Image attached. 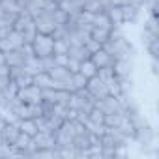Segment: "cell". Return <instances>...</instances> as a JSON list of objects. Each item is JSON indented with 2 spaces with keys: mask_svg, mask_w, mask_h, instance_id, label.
<instances>
[{
  "mask_svg": "<svg viewBox=\"0 0 159 159\" xmlns=\"http://www.w3.org/2000/svg\"><path fill=\"white\" fill-rule=\"evenodd\" d=\"M0 64H6V54L0 51Z\"/></svg>",
  "mask_w": 159,
  "mask_h": 159,
  "instance_id": "obj_33",
  "label": "cell"
},
{
  "mask_svg": "<svg viewBox=\"0 0 159 159\" xmlns=\"http://www.w3.org/2000/svg\"><path fill=\"white\" fill-rule=\"evenodd\" d=\"M79 73H83L86 79H92V77L98 75V67L94 66V62L90 58H86V60L81 62V66H79Z\"/></svg>",
  "mask_w": 159,
  "mask_h": 159,
  "instance_id": "obj_16",
  "label": "cell"
},
{
  "mask_svg": "<svg viewBox=\"0 0 159 159\" xmlns=\"http://www.w3.org/2000/svg\"><path fill=\"white\" fill-rule=\"evenodd\" d=\"M2 131V137L8 144H13L17 140V137L21 135V129H19V122L17 124H4V127L0 129Z\"/></svg>",
  "mask_w": 159,
  "mask_h": 159,
  "instance_id": "obj_11",
  "label": "cell"
},
{
  "mask_svg": "<svg viewBox=\"0 0 159 159\" xmlns=\"http://www.w3.org/2000/svg\"><path fill=\"white\" fill-rule=\"evenodd\" d=\"M19 129L23 133H26L28 137H34L38 133V125H36L34 118H23V120H19Z\"/></svg>",
  "mask_w": 159,
  "mask_h": 159,
  "instance_id": "obj_17",
  "label": "cell"
},
{
  "mask_svg": "<svg viewBox=\"0 0 159 159\" xmlns=\"http://www.w3.org/2000/svg\"><path fill=\"white\" fill-rule=\"evenodd\" d=\"M30 45H32V49H34V54H36V56H39V58H43V56L52 54L54 38H52L51 34H41V32H38Z\"/></svg>",
  "mask_w": 159,
  "mask_h": 159,
  "instance_id": "obj_1",
  "label": "cell"
},
{
  "mask_svg": "<svg viewBox=\"0 0 159 159\" xmlns=\"http://www.w3.org/2000/svg\"><path fill=\"white\" fill-rule=\"evenodd\" d=\"M90 60L94 62V66L99 69V67H107V66H112V62H114V58L107 52V51H103V49H99V51H96L94 54H90Z\"/></svg>",
  "mask_w": 159,
  "mask_h": 159,
  "instance_id": "obj_10",
  "label": "cell"
},
{
  "mask_svg": "<svg viewBox=\"0 0 159 159\" xmlns=\"http://www.w3.org/2000/svg\"><path fill=\"white\" fill-rule=\"evenodd\" d=\"M13 30V21L10 19H0V39H4Z\"/></svg>",
  "mask_w": 159,
  "mask_h": 159,
  "instance_id": "obj_23",
  "label": "cell"
},
{
  "mask_svg": "<svg viewBox=\"0 0 159 159\" xmlns=\"http://www.w3.org/2000/svg\"><path fill=\"white\" fill-rule=\"evenodd\" d=\"M112 71L116 77H131L133 75V58H116L112 62Z\"/></svg>",
  "mask_w": 159,
  "mask_h": 159,
  "instance_id": "obj_7",
  "label": "cell"
},
{
  "mask_svg": "<svg viewBox=\"0 0 159 159\" xmlns=\"http://www.w3.org/2000/svg\"><path fill=\"white\" fill-rule=\"evenodd\" d=\"M109 34H111V30L109 28H99V26H92V30H90V38L92 39H96V41H99L101 45L109 39Z\"/></svg>",
  "mask_w": 159,
  "mask_h": 159,
  "instance_id": "obj_19",
  "label": "cell"
},
{
  "mask_svg": "<svg viewBox=\"0 0 159 159\" xmlns=\"http://www.w3.org/2000/svg\"><path fill=\"white\" fill-rule=\"evenodd\" d=\"M67 56H69V58H73V60H79V62H83V60L90 58V52L86 51V47H84V45H69Z\"/></svg>",
  "mask_w": 159,
  "mask_h": 159,
  "instance_id": "obj_13",
  "label": "cell"
},
{
  "mask_svg": "<svg viewBox=\"0 0 159 159\" xmlns=\"http://www.w3.org/2000/svg\"><path fill=\"white\" fill-rule=\"evenodd\" d=\"M34 19V25H36V30L41 32V34H52L54 28H56V23L52 19V13H47V11H41L39 15L32 17Z\"/></svg>",
  "mask_w": 159,
  "mask_h": 159,
  "instance_id": "obj_2",
  "label": "cell"
},
{
  "mask_svg": "<svg viewBox=\"0 0 159 159\" xmlns=\"http://www.w3.org/2000/svg\"><path fill=\"white\" fill-rule=\"evenodd\" d=\"M94 107H98L103 114L124 112V111H122V107H120V103H118V99H116L114 96H105V98H101V99H96Z\"/></svg>",
  "mask_w": 159,
  "mask_h": 159,
  "instance_id": "obj_6",
  "label": "cell"
},
{
  "mask_svg": "<svg viewBox=\"0 0 159 159\" xmlns=\"http://www.w3.org/2000/svg\"><path fill=\"white\" fill-rule=\"evenodd\" d=\"M69 51V41L66 38L54 39V47H52V54H67Z\"/></svg>",
  "mask_w": 159,
  "mask_h": 159,
  "instance_id": "obj_22",
  "label": "cell"
},
{
  "mask_svg": "<svg viewBox=\"0 0 159 159\" xmlns=\"http://www.w3.org/2000/svg\"><path fill=\"white\" fill-rule=\"evenodd\" d=\"M0 77H10V66L0 64Z\"/></svg>",
  "mask_w": 159,
  "mask_h": 159,
  "instance_id": "obj_29",
  "label": "cell"
},
{
  "mask_svg": "<svg viewBox=\"0 0 159 159\" xmlns=\"http://www.w3.org/2000/svg\"><path fill=\"white\" fill-rule=\"evenodd\" d=\"M133 142H135V144H140V146H144V148L150 146V144H153V142H155V131H153V127H150L148 124L137 127V129H135Z\"/></svg>",
  "mask_w": 159,
  "mask_h": 159,
  "instance_id": "obj_5",
  "label": "cell"
},
{
  "mask_svg": "<svg viewBox=\"0 0 159 159\" xmlns=\"http://www.w3.org/2000/svg\"><path fill=\"white\" fill-rule=\"evenodd\" d=\"M15 2L19 4V8H21V10H25V6L28 4V0H15Z\"/></svg>",
  "mask_w": 159,
  "mask_h": 159,
  "instance_id": "obj_32",
  "label": "cell"
},
{
  "mask_svg": "<svg viewBox=\"0 0 159 159\" xmlns=\"http://www.w3.org/2000/svg\"><path fill=\"white\" fill-rule=\"evenodd\" d=\"M105 84H107V90H109V96H120L122 94V86H120V79L116 77V75H112L111 79H107L105 81Z\"/></svg>",
  "mask_w": 159,
  "mask_h": 159,
  "instance_id": "obj_18",
  "label": "cell"
},
{
  "mask_svg": "<svg viewBox=\"0 0 159 159\" xmlns=\"http://www.w3.org/2000/svg\"><path fill=\"white\" fill-rule=\"evenodd\" d=\"M129 4V0H109V6H125Z\"/></svg>",
  "mask_w": 159,
  "mask_h": 159,
  "instance_id": "obj_30",
  "label": "cell"
},
{
  "mask_svg": "<svg viewBox=\"0 0 159 159\" xmlns=\"http://www.w3.org/2000/svg\"><path fill=\"white\" fill-rule=\"evenodd\" d=\"M41 60V67H43V71H49V69H52L56 64H54V56L52 54H49V56H43V58H39Z\"/></svg>",
  "mask_w": 159,
  "mask_h": 159,
  "instance_id": "obj_25",
  "label": "cell"
},
{
  "mask_svg": "<svg viewBox=\"0 0 159 159\" xmlns=\"http://www.w3.org/2000/svg\"><path fill=\"white\" fill-rule=\"evenodd\" d=\"M52 19H54V23H56V26H60V25H66L69 17H67V13H64V11L58 8V10L52 11Z\"/></svg>",
  "mask_w": 159,
  "mask_h": 159,
  "instance_id": "obj_24",
  "label": "cell"
},
{
  "mask_svg": "<svg viewBox=\"0 0 159 159\" xmlns=\"http://www.w3.org/2000/svg\"><path fill=\"white\" fill-rule=\"evenodd\" d=\"M52 56H54V64L56 66H67V60H69L67 54H52Z\"/></svg>",
  "mask_w": 159,
  "mask_h": 159,
  "instance_id": "obj_27",
  "label": "cell"
},
{
  "mask_svg": "<svg viewBox=\"0 0 159 159\" xmlns=\"http://www.w3.org/2000/svg\"><path fill=\"white\" fill-rule=\"evenodd\" d=\"M86 83H88V79L83 75V73H73V77H71V84H73V90L77 92V90H83V88H86Z\"/></svg>",
  "mask_w": 159,
  "mask_h": 159,
  "instance_id": "obj_21",
  "label": "cell"
},
{
  "mask_svg": "<svg viewBox=\"0 0 159 159\" xmlns=\"http://www.w3.org/2000/svg\"><path fill=\"white\" fill-rule=\"evenodd\" d=\"M129 4H133V6H139V8H142L144 0H129Z\"/></svg>",
  "mask_w": 159,
  "mask_h": 159,
  "instance_id": "obj_31",
  "label": "cell"
},
{
  "mask_svg": "<svg viewBox=\"0 0 159 159\" xmlns=\"http://www.w3.org/2000/svg\"><path fill=\"white\" fill-rule=\"evenodd\" d=\"M86 92L94 98V99H101L105 96H109V90H107V84L103 79H99L98 75L88 79V83H86Z\"/></svg>",
  "mask_w": 159,
  "mask_h": 159,
  "instance_id": "obj_4",
  "label": "cell"
},
{
  "mask_svg": "<svg viewBox=\"0 0 159 159\" xmlns=\"http://www.w3.org/2000/svg\"><path fill=\"white\" fill-rule=\"evenodd\" d=\"M32 84H36V86H39V88H52L54 81L51 79V75H49L47 71H41V73L34 75V79H32Z\"/></svg>",
  "mask_w": 159,
  "mask_h": 159,
  "instance_id": "obj_14",
  "label": "cell"
},
{
  "mask_svg": "<svg viewBox=\"0 0 159 159\" xmlns=\"http://www.w3.org/2000/svg\"><path fill=\"white\" fill-rule=\"evenodd\" d=\"M84 47H86V51H88V52H90V54H94V52H96V51H99V49H101V43H99V41H96V39H92V38H90V39H88V41H86V43H84Z\"/></svg>",
  "mask_w": 159,
  "mask_h": 159,
  "instance_id": "obj_26",
  "label": "cell"
},
{
  "mask_svg": "<svg viewBox=\"0 0 159 159\" xmlns=\"http://www.w3.org/2000/svg\"><path fill=\"white\" fill-rule=\"evenodd\" d=\"M79 66H81V62H79V60H73V58H69L66 67H67L71 73H77V71H79Z\"/></svg>",
  "mask_w": 159,
  "mask_h": 159,
  "instance_id": "obj_28",
  "label": "cell"
},
{
  "mask_svg": "<svg viewBox=\"0 0 159 159\" xmlns=\"http://www.w3.org/2000/svg\"><path fill=\"white\" fill-rule=\"evenodd\" d=\"M120 10H122V21H124V25H133L137 21V17H139V13H140L142 8L133 6V4H125V6H120Z\"/></svg>",
  "mask_w": 159,
  "mask_h": 159,
  "instance_id": "obj_9",
  "label": "cell"
},
{
  "mask_svg": "<svg viewBox=\"0 0 159 159\" xmlns=\"http://www.w3.org/2000/svg\"><path fill=\"white\" fill-rule=\"evenodd\" d=\"M0 2H6V0H0Z\"/></svg>",
  "mask_w": 159,
  "mask_h": 159,
  "instance_id": "obj_34",
  "label": "cell"
},
{
  "mask_svg": "<svg viewBox=\"0 0 159 159\" xmlns=\"http://www.w3.org/2000/svg\"><path fill=\"white\" fill-rule=\"evenodd\" d=\"M58 8L64 13H67V17H73L79 11H83V2H79V0H58Z\"/></svg>",
  "mask_w": 159,
  "mask_h": 159,
  "instance_id": "obj_8",
  "label": "cell"
},
{
  "mask_svg": "<svg viewBox=\"0 0 159 159\" xmlns=\"http://www.w3.org/2000/svg\"><path fill=\"white\" fill-rule=\"evenodd\" d=\"M4 54H6V64H8L10 67L23 66L25 60H26V56H25V52H23L21 49H11V51H8V52H4Z\"/></svg>",
  "mask_w": 159,
  "mask_h": 159,
  "instance_id": "obj_12",
  "label": "cell"
},
{
  "mask_svg": "<svg viewBox=\"0 0 159 159\" xmlns=\"http://www.w3.org/2000/svg\"><path fill=\"white\" fill-rule=\"evenodd\" d=\"M105 11H107V15H109V19H111L112 26H122V25H124L120 6H107V8H105Z\"/></svg>",
  "mask_w": 159,
  "mask_h": 159,
  "instance_id": "obj_15",
  "label": "cell"
},
{
  "mask_svg": "<svg viewBox=\"0 0 159 159\" xmlns=\"http://www.w3.org/2000/svg\"><path fill=\"white\" fill-rule=\"evenodd\" d=\"M124 112H112V114H105L103 116V125H107V127H118L120 124H122V120H124Z\"/></svg>",
  "mask_w": 159,
  "mask_h": 159,
  "instance_id": "obj_20",
  "label": "cell"
},
{
  "mask_svg": "<svg viewBox=\"0 0 159 159\" xmlns=\"http://www.w3.org/2000/svg\"><path fill=\"white\" fill-rule=\"evenodd\" d=\"M17 98L23 101V103H41L43 98H41V88L36 86V84H28L25 88H19L17 90Z\"/></svg>",
  "mask_w": 159,
  "mask_h": 159,
  "instance_id": "obj_3",
  "label": "cell"
}]
</instances>
